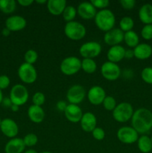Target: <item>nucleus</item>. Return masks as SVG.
Masks as SVG:
<instances>
[{
    "label": "nucleus",
    "instance_id": "obj_17",
    "mask_svg": "<svg viewBox=\"0 0 152 153\" xmlns=\"http://www.w3.org/2000/svg\"><path fill=\"white\" fill-rule=\"evenodd\" d=\"M83 114V111L78 105L69 104L64 111V115L67 120L73 123H80Z\"/></svg>",
    "mask_w": 152,
    "mask_h": 153
},
{
    "label": "nucleus",
    "instance_id": "obj_41",
    "mask_svg": "<svg viewBox=\"0 0 152 153\" xmlns=\"http://www.w3.org/2000/svg\"><path fill=\"white\" fill-rule=\"evenodd\" d=\"M67 105H68L66 104V102L65 101H63V100H60V101H58V102H57L56 108L58 111H60L64 112V111L66 108Z\"/></svg>",
    "mask_w": 152,
    "mask_h": 153
},
{
    "label": "nucleus",
    "instance_id": "obj_27",
    "mask_svg": "<svg viewBox=\"0 0 152 153\" xmlns=\"http://www.w3.org/2000/svg\"><path fill=\"white\" fill-rule=\"evenodd\" d=\"M16 8V2L14 0H0V10L5 14L13 13Z\"/></svg>",
    "mask_w": 152,
    "mask_h": 153
},
{
    "label": "nucleus",
    "instance_id": "obj_30",
    "mask_svg": "<svg viewBox=\"0 0 152 153\" xmlns=\"http://www.w3.org/2000/svg\"><path fill=\"white\" fill-rule=\"evenodd\" d=\"M77 9L72 5H67L62 13L63 18L66 22L74 21L77 15Z\"/></svg>",
    "mask_w": 152,
    "mask_h": 153
},
{
    "label": "nucleus",
    "instance_id": "obj_52",
    "mask_svg": "<svg viewBox=\"0 0 152 153\" xmlns=\"http://www.w3.org/2000/svg\"><path fill=\"white\" fill-rule=\"evenodd\" d=\"M151 142H152V135H151Z\"/></svg>",
    "mask_w": 152,
    "mask_h": 153
},
{
    "label": "nucleus",
    "instance_id": "obj_39",
    "mask_svg": "<svg viewBox=\"0 0 152 153\" xmlns=\"http://www.w3.org/2000/svg\"><path fill=\"white\" fill-rule=\"evenodd\" d=\"M10 84V79L6 75L0 76V90H4L9 87Z\"/></svg>",
    "mask_w": 152,
    "mask_h": 153
},
{
    "label": "nucleus",
    "instance_id": "obj_22",
    "mask_svg": "<svg viewBox=\"0 0 152 153\" xmlns=\"http://www.w3.org/2000/svg\"><path fill=\"white\" fill-rule=\"evenodd\" d=\"M46 4L49 12L54 16L62 15L64 9L67 6L65 0H49Z\"/></svg>",
    "mask_w": 152,
    "mask_h": 153
},
{
    "label": "nucleus",
    "instance_id": "obj_48",
    "mask_svg": "<svg viewBox=\"0 0 152 153\" xmlns=\"http://www.w3.org/2000/svg\"><path fill=\"white\" fill-rule=\"evenodd\" d=\"M24 153H38V152H37L36 150H34V149H27V150H25Z\"/></svg>",
    "mask_w": 152,
    "mask_h": 153
},
{
    "label": "nucleus",
    "instance_id": "obj_21",
    "mask_svg": "<svg viewBox=\"0 0 152 153\" xmlns=\"http://www.w3.org/2000/svg\"><path fill=\"white\" fill-rule=\"evenodd\" d=\"M28 117L31 122L34 123H40L44 120L46 114L42 107L31 105L28 109Z\"/></svg>",
    "mask_w": 152,
    "mask_h": 153
},
{
    "label": "nucleus",
    "instance_id": "obj_28",
    "mask_svg": "<svg viewBox=\"0 0 152 153\" xmlns=\"http://www.w3.org/2000/svg\"><path fill=\"white\" fill-rule=\"evenodd\" d=\"M81 69L87 74H92L97 70L96 62L94 61V59L83 58L81 61Z\"/></svg>",
    "mask_w": 152,
    "mask_h": 153
},
{
    "label": "nucleus",
    "instance_id": "obj_35",
    "mask_svg": "<svg viewBox=\"0 0 152 153\" xmlns=\"http://www.w3.org/2000/svg\"><path fill=\"white\" fill-rule=\"evenodd\" d=\"M46 102V96L42 92H37L33 95L32 97V102L33 105L37 106L42 107L43 104Z\"/></svg>",
    "mask_w": 152,
    "mask_h": 153
},
{
    "label": "nucleus",
    "instance_id": "obj_9",
    "mask_svg": "<svg viewBox=\"0 0 152 153\" xmlns=\"http://www.w3.org/2000/svg\"><path fill=\"white\" fill-rule=\"evenodd\" d=\"M118 140L125 144H133L137 142L139 134L132 126H122L116 133Z\"/></svg>",
    "mask_w": 152,
    "mask_h": 153
},
{
    "label": "nucleus",
    "instance_id": "obj_32",
    "mask_svg": "<svg viewBox=\"0 0 152 153\" xmlns=\"http://www.w3.org/2000/svg\"><path fill=\"white\" fill-rule=\"evenodd\" d=\"M24 59H25V63L33 65L37 62V59H38V54L34 49H28L24 55Z\"/></svg>",
    "mask_w": 152,
    "mask_h": 153
},
{
    "label": "nucleus",
    "instance_id": "obj_26",
    "mask_svg": "<svg viewBox=\"0 0 152 153\" xmlns=\"http://www.w3.org/2000/svg\"><path fill=\"white\" fill-rule=\"evenodd\" d=\"M124 41L130 48H135L139 43V37L134 31L125 32L124 34Z\"/></svg>",
    "mask_w": 152,
    "mask_h": 153
},
{
    "label": "nucleus",
    "instance_id": "obj_23",
    "mask_svg": "<svg viewBox=\"0 0 152 153\" xmlns=\"http://www.w3.org/2000/svg\"><path fill=\"white\" fill-rule=\"evenodd\" d=\"M134 57L139 60H145L152 55V47L148 43H139L134 49Z\"/></svg>",
    "mask_w": 152,
    "mask_h": 153
},
{
    "label": "nucleus",
    "instance_id": "obj_2",
    "mask_svg": "<svg viewBox=\"0 0 152 153\" xmlns=\"http://www.w3.org/2000/svg\"><path fill=\"white\" fill-rule=\"evenodd\" d=\"M95 23L101 31L107 32L114 28L116 16L110 9H104L97 11L95 18Z\"/></svg>",
    "mask_w": 152,
    "mask_h": 153
},
{
    "label": "nucleus",
    "instance_id": "obj_34",
    "mask_svg": "<svg viewBox=\"0 0 152 153\" xmlns=\"http://www.w3.org/2000/svg\"><path fill=\"white\" fill-rule=\"evenodd\" d=\"M141 78L145 83L152 85V67H148L143 69L141 73Z\"/></svg>",
    "mask_w": 152,
    "mask_h": 153
},
{
    "label": "nucleus",
    "instance_id": "obj_31",
    "mask_svg": "<svg viewBox=\"0 0 152 153\" xmlns=\"http://www.w3.org/2000/svg\"><path fill=\"white\" fill-rule=\"evenodd\" d=\"M102 105L105 110L108 111H113L117 105V103H116V100L114 97H111V96H107L103 101Z\"/></svg>",
    "mask_w": 152,
    "mask_h": 153
},
{
    "label": "nucleus",
    "instance_id": "obj_18",
    "mask_svg": "<svg viewBox=\"0 0 152 153\" xmlns=\"http://www.w3.org/2000/svg\"><path fill=\"white\" fill-rule=\"evenodd\" d=\"M80 127L86 132H92L97 126L96 117L92 112H86L80 121Z\"/></svg>",
    "mask_w": 152,
    "mask_h": 153
},
{
    "label": "nucleus",
    "instance_id": "obj_24",
    "mask_svg": "<svg viewBox=\"0 0 152 153\" xmlns=\"http://www.w3.org/2000/svg\"><path fill=\"white\" fill-rule=\"evenodd\" d=\"M139 18L145 25L152 24V4L147 3L142 6L139 10Z\"/></svg>",
    "mask_w": 152,
    "mask_h": 153
},
{
    "label": "nucleus",
    "instance_id": "obj_38",
    "mask_svg": "<svg viewBox=\"0 0 152 153\" xmlns=\"http://www.w3.org/2000/svg\"><path fill=\"white\" fill-rule=\"evenodd\" d=\"M91 133L94 139L97 140H103L106 135L104 130L101 127H96Z\"/></svg>",
    "mask_w": 152,
    "mask_h": 153
},
{
    "label": "nucleus",
    "instance_id": "obj_47",
    "mask_svg": "<svg viewBox=\"0 0 152 153\" xmlns=\"http://www.w3.org/2000/svg\"><path fill=\"white\" fill-rule=\"evenodd\" d=\"M48 1H46V0H37V1H35V2H37V4H46V3H47Z\"/></svg>",
    "mask_w": 152,
    "mask_h": 153
},
{
    "label": "nucleus",
    "instance_id": "obj_16",
    "mask_svg": "<svg viewBox=\"0 0 152 153\" xmlns=\"http://www.w3.org/2000/svg\"><path fill=\"white\" fill-rule=\"evenodd\" d=\"M77 13L82 19L89 20L95 18L97 10L90 1H83L77 6Z\"/></svg>",
    "mask_w": 152,
    "mask_h": 153
},
{
    "label": "nucleus",
    "instance_id": "obj_7",
    "mask_svg": "<svg viewBox=\"0 0 152 153\" xmlns=\"http://www.w3.org/2000/svg\"><path fill=\"white\" fill-rule=\"evenodd\" d=\"M18 76L25 84H33L37 79V72L32 64L22 63L18 69Z\"/></svg>",
    "mask_w": 152,
    "mask_h": 153
},
{
    "label": "nucleus",
    "instance_id": "obj_10",
    "mask_svg": "<svg viewBox=\"0 0 152 153\" xmlns=\"http://www.w3.org/2000/svg\"><path fill=\"white\" fill-rule=\"evenodd\" d=\"M101 73L103 77L108 81H116L120 77L121 69L116 63L106 61L101 65Z\"/></svg>",
    "mask_w": 152,
    "mask_h": 153
},
{
    "label": "nucleus",
    "instance_id": "obj_4",
    "mask_svg": "<svg viewBox=\"0 0 152 153\" xmlns=\"http://www.w3.org/2000/svg\"><path fill=\"white\" fill-rule=\"evenodd\" d=\"M134 112V108L131 104L127 102H123L117 104L113 111V117L116 122L124 123L131 120Z\"/></svg>",
    "mask_w": 152,
    "mask_h": 153
},
{
    "label": "nucleus",
    "instance_id": "obj_19",
    "mask_svg": "<svg viewBox=\"0 0 152 153\" xmlns=\"http://www.w3.org/2000/svg\"><path fill=\"white\" fill-rule=\"evenodd\" d=\"M125 49L121 45L111 46L107 51V59L108 61L117 64L125 58Z\"/></svg>",
    "mask_w": 152,
    "mask_h": 153
},
{
    "label": "nucleus",
    "instance_id": "obj_1",
    "mask_svg": "<svg viewBox=\"0 0 152 153\" xmlns=\"http://www.w3.org/2000/svg\"><path fill=\"white\" fill-rule=\"evenodd\" d=\"M131 120L132 127L138 134H144L152 128V112L145 108H140L134 112Z\"/></svg>",
    "mask_w": 152,
    "mask_h": 153
},
{
    "label": "nucleus",
    "instance_id": "obj_46",
    "mask_svg": "<svg viewBox=\"0 0 152 153\" xmlns=\"http://www.w3.org/2000/svg\"><path fill=\"white\" fill-rule=\"evenodd\" d=\"M10 109H11L12 111H13V112H17L18 111H19V106L13 104V105H11V107H10Z\"/></svg>",
    "mask_w": 152,
    "mask_h": 153
},
{
    "label": "nucleus",
    "instance_id": "obj_37",
    "mask_svg": "<svg viewBox=\"0 0 152 153\" xmlns=\"http://www.w3.org/2000/svg\"><path fill=\"white\" fill-rule=\"evenodd\" d=\"M90 2L92 3V5L95 8L100 9V10L107 9V7L110 5L109 0H92V1H90Z\"/></svg>",
    "mask_w": 152,
    "mask_h": 153
},
{
    "label": "nucleus",
    "instance_id": "obj_15",
    "mask_svg": "<svg viewBox=\"0 0 152 153\" xmlns=\"http://www.w3.org/2000/svg\"><path fill=\"white\" fill-rule=\"evenodd\" d=\"M27 21L20 15H13L6 19L5 27L10 31H19L26 27Z\"/></svg>",
    "mask_w": 152,
    "mask_h": 153
},
{
    "label": "nucleus",
    "instance_id": "obj_45",
    "mask_svg": "<svg viewBox=\"0 0 152 153\" xmlns=\"http://www.w3.org/2000/svg\"><path fill=\"white\" fill-rule=\"evenodd\" d=\"M10 32H11V31H10L8 28L4 27V28L2 29V31H1V34H2L4 37H8V36L10 35Z\"/></svg>",
    "mask_w": 152,
    "mask_h": 153
},
{
    "label": "nucleus",
    "instance_id": "obj_43",
    "mask_svg": "<svg viewBox=\"0 0 152 153\" xmlns=\"http://www.w3.org/2000/svg\"><path fill=\"white\" fill-rule=\"evenodd\" d=\"M1 105H2L4 107L10 108V107H11V105H13V103H12L11 100H10V99L9 98V97H5V98L3 99Z\"/></svg>",
    "mask_w": 152,
    "mask_h": 153
},
{
    "label": "nucleus",
    "instance_id": "obj_40",
    "mask_svg": "<svg viewBox=\"0 0 152 153\" xmlns=\"http://www.w3.org/2000/svg\"><path fill=\"white\" fill-rule=\"evenodd\" d=\"M120 4L124 9L126 10H131L135 7V0H121Z\"/></svg>",
    "mask_w": 152,
    "mask_h": 153
},
{
    "label": "nucleus",
    "instance_id": "obj_33",
    "mask_svg": "<svg viewBox=\"0 0 152 153\" xmlns=\"http://www.w3.org/2000/svg\"><path fill=\"white\" fill-rule=\"evenodd\" d=\"M22 140H23L25 146L31 147L37 144L38 142V137H37V134H34V133H28L23 137Z\"/></svg>",
    "mask_w": 152,
    "mask_h": 153
},
{
    "label": "nucleus",
    "instance_id": "obj_8",
    "mask_svg": "<svg viewBox=\"0 0 152 153\" xmlns=\"http://www.w3.org/2000/svg\"><path fill=\"white\" fill-rule=\"evenodd\" d=\"M101 45L96 41H89L83 43L80 46L79 53L83 58L94 59L101 54Z\"/></svg>",
    "mask_w": 152,
    "mask_h": 153
},
{
    "label": "nucleus",
    "instance_id": "obj_5",
    "mask_svg": "<svg viewBox=\"0 0 152 153\" xmlns=\"http://www.w3.org/2000/svg\"><path fill=\"white\" fill-rule=\"evenodd\" d=\"M9 98L12 103L18 106L25 105L29 98V93L26 87L21 84H16L12 87Z\"/></svg>",
    "mask_w": 152,
    "mask_h": 153
},
{
    "label": "nucleus",
    "instance_id": "obj_29",
    "mask_svg": "<svg viewBox=\"0 0 152 153\" xmlns=\"http://www.w3.org/2000/svg\"><path fill=\"white\" fill-rule=\"evenodd\" d=\"M134 26V21L132 17L128 16H123L119 21V28L123 31L124 33L128 31H132Z\"/></svg>",
    "mask_w": 152,
    "mask_h": 153
},
{
    "label": "nucleus",
    "instance_id": "obj_20",
    "mask_svg": "<svg viewBox=\"0 0 152 153\" xmlns=\"http://www.w3.org/2000/svg\"><path fill=\"white\" fill-rule=\"evenodd\" d=\"M25 143L23 140L19 137L11 138L4 146L5 153H22L25 150Z\"/></svg>",
    "mask_w": 152,
    "mask_h": 153
},
{
    "label": "nucleus",
    "instance_id": "obj_13",
    "mask_svg": "<svg viewBox=\"0 0 152 153\" xmlns=\"http://www.w3.org/2000/svg\"><path fill=\"white\" fill-rule=\"evenodd\" d=\"M107 97L104 88L98 85H95L89 88L87 93V98L89 102L93 105H99Z\"/></svg>",
    "mask_w": 152,
    "mask_h": 153
},
{
    "label": "nucleus",
    "instance_id": "obj_51",
    "mask_svg": "<svg viewBox=\"0 0 152 153\" xmlns=\"http://www.w3.org/2000/svg\"><path fill=\"white\" fill-rule=\"evenodd\" d=\"M1 120H2L1 119V118H0V125H1Z\"/></svg>",
    "mask_w": 152,
    "mask_h": 153
},
{
    "label": "nucleus",
    "instance_id": "obj_44",
    "mask_svg": "<svg viewBox=\"0 0 152 153\" xmlns=\"http://www.w3.org/2000/svg\"><path fill=\"white\" fill-rule=\"evenodd\" d=\"M134 57V50L131 49H125V58L127 59H131Z\"/></svg>",
    "mask_w": 152,
    "mask_h": 153
},
{
    "label": "nucleus",
    "instance_id": "obj_6",
    "mask_svg": "<svg viewBox=\"0 0 152 153\" xmlns=\"http://www.w3.org/2000/svg\"><path fill=\"white\" fill-rule=\"evenodd\" d=\"M60 69L63 74L73 76L81 69V60L75 56L66 57L61 61Z\"/></svg>",
    "mask_w": 152,
    "mask_h": 153
},
{
    "label": "nucleus",
    "instance_id": "obj_42",
    "mask_svg": "<svg viewBox=\"0 0 152 153\" xmlns=\"http://www.w3.org/2000/svg\"><path fill=\"white\" fill-rule=\"evenodd\" d=\"M34 1L33 0H18L17 3L20 4L21 6L23 7H28V6L31 5Z\"/></svg>",
    "mask_w": 152,
    "mask_h": 153
},
{
    "label": "nucleus",
    "instance_id": "obj_36",
    "mask_svg": "<svg viewBox=\"0 0 152 153\" xmlns=\"http://www.w3.org/2000/svg\"><path fill=\"white\" fill-rule=\"evenodd\" d=\"M141 35L143 39L146 40L152 39V24L151 25H145L142 28Z\"/></svg>",
    "mask_w": 152,
    "mask_h": 153
},
{
    "label": "nucleus",
    "instance_id": "obj_11",
    "mask_svg": "<svg viewBox=\"0 0 152 153\" xmlns=\"http://www.w3.org/2000/svg\"><path fill=\"white\" fill-rule=\"evenodd\" d=\"M86 97L84 88L80 85H74L70 87L66 93V99L69 104L78 105L81 103Z\"/></svg>",
    "mask_w": 152,
    "mask_h": 153
},
{
    "label": "nucleus",
    "instance_id": "obj_3",
    "mask_svg": "<svg viewBox=\"0 0 152 153\" xmlns=\"http://www.w3.org/2000/svg\"><path fill=\"white\" fill-rule=\"evenodd\" d=\"M64 34L71 40H80L86 36V29L83 24L77 21L66 22L64 26Z\"/></svg>",
    "mask_w": 152,
    "mask_h": 153
},
{
    "label": "nucleus",
    "instance_id": "obj_25",
    "mask_svg": "<svg viewBox=\"0 0 152 153\" xmlns=\"http://www.w3.org/2000/svg\"><path fill=\"white\" fill-rule=\"evenodd\" d=\"M137 146L140 152L142 153H148L152 150V142L151 137L147 135H142L139 137L137 140Z\"/></svg>",
    "mask_w": 152,
    "mask_h": 153
},
{
    "label": "nucleus",
    "instance_id": "obj_50",
    "mask_svg": "<svg viewBox=\"0 0 152 153\" xmlns=\"http://www.w3.org/2000/svg\"><path fill=\"white\" fill-rule=\"evenodd\" d=\"M40 153H52V152H49V151H44V152H40Z\"/></svg>",
    "mask_w": 152,
    "mask_h": 153
},
{
    "label": "nucleus",
    "instance_id": "obj_12",
    "mask_svg": "<svg viewBox=\"0 0 152 153\" xmlns=\"http://www.w3.org/2000/svg\"><path fill=\"white\" fill-rule=\"evenodd\" d=\"M1 133L9 138H14L19 133V126L13 120L10 118H4L1 120L0 125Z\"/></svg>",
    "mask_w": 152,
    "mask_h": 153
},
{
    "label": "nucleus",
    "instance_id": "obj_49",
    "mask_svg": "<svg viewBox=\"0 0 152 153\" xmlns=\"http://www.w3.org/2000/svg\"><path fill=\"white\" fill-rule=\"evenodd\" d=\"M3 99H4V97H3L2 91H1V90H0V104H1V102H2Z\"/></svg>",
    "mask_w": 152,
    "mask_h": 153
},
{
    "label": "nucleus",
    "instance_id": "obj_14",
    "mask_svg": "<svg viewBox=\"0 0 152 153\" xmlns=\"http://www.w3.org/2000/svg\"><path fill=\"white\" fill-rule=\"evenodd\" d=\"M125 33L118 28H114L105 32L104 35V42L110 46L120 45L124 41Z\"/></svg>",
    "mask_w": 152,
    "mask_h": 153
}]
</instances>
